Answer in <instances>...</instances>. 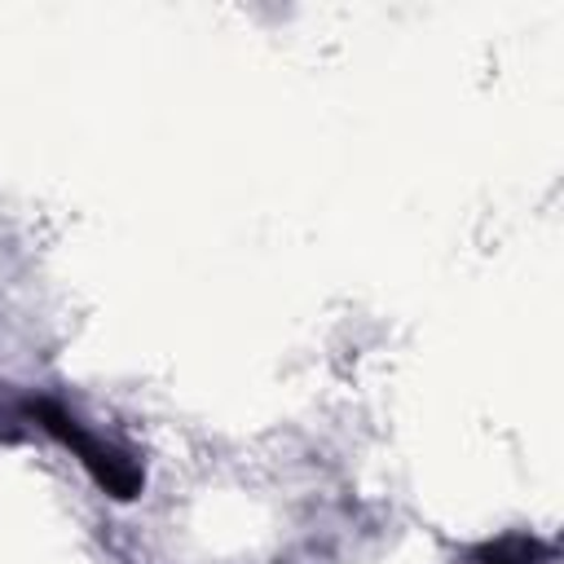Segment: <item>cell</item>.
<instances>
[{"mask_svg": "<svg viewBox=\"0 0 564 564\" xmlns=\"http://www.w3.org/2000/svg\"><path fill=\"white\" fill-rule=\"evenodd\" d=\"M533 560H538L533 538H498L476 551V564H533Z\"/></svg>", "mask_w": 564, "mask_h": 564, "instance_id": "obj_2", "label": "cell"}, {"mask_svg": "<svg viewBox=\"0 0 564 564\" xmlns=\"http://www.w3.org/2000/svg\"><path fill=\"white\" fill-rule=\"evenodd\" d=\"M26 432H44V436H53L62 449H70V454L79 458V467L93 476V485H97L101 494L119 498V502H132V498L145 489L141 463H137L123 445L97 436L79 414H70V410H66L62 401H53V397H18V401L0 405V441H18V436H26Z\"/></svg>", "mask_w": 564, "mask_h": 564, "instance_id": "obj_1", "label": "cell"}]
</instances>
